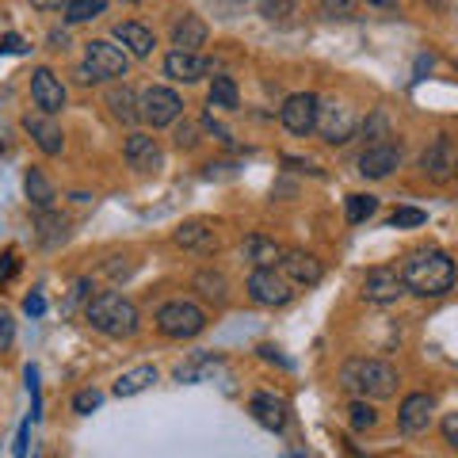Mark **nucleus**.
<instances>
[{
    "mask_svg": "<svg viewBox=\"0 0 458 458\" xmlns=\"http://www.w3.org/2000/svg\"><path fill=\"white\" fill-rule=\"evenodd\" d=\"M401 279H405V291L417 298H443L454 291L458 283V264L451 252L443 249H417L405 256L401 264Z\"/></svg>",
    "mask_w": 458,
    "mask_h": 458,
    "instance_id": "1",
    "label": "nucleus"
},
{
    "mask_svg": "<svg viewBox=\"0 0 458 458\" xmlns=\"http://www.w3.org/2000/svg\"><path fill=\"white\" fill-rule=\"evenodd\" d=\"M84 318H89V325L96 328V333H104L111 340H131L138 328H141L138 306L126 294H119V291H104V294L89 298V306H84Z\"/></svg>",
    "mask_w": 458,
    "mask_h": 458,
    "instance_id": "2",
    "label": "nucleus"
},
{
    "mask_svg": "<svg viewBox=\"0 0 458 458\" xmlns=\"http://www.w3.org/2000/svg\"><path fill=\"white\" fill-rule=\"evenodd\" d=\"M340 386L363 401H386L397 394V370L386 360H348L340 370Z\"/></svg>",
    "mask_w": 458,
    "mask_h": 458,
    "instance_id": "3",
    "label": "nucleus"
},
{
    "mask_svg": "<svg viewBox=\"0 0 458 458\" xmlns=\"http://www.w3.org/2000/svg\"><path fill=\"white\" fill-rule=\"evenodd\" d=\"M157 333L168 336V340H191L207 328V310L191 302V298H172L157 310Z\"/></svg>",
    "mask_w": 458,
    "mask_h": 458,
    "instance_id": "4",
    "label": "nucleus"
},
{
    "mask_svg": "<svg viewBox=\"0 0 458 458\" xmlns=\"http://www.w3.org/2000/svg\"><path fill=\"white\" fill-rule=\"evenodd\" d=\"M126 69H131V54L123 47H114L107 38H92L89 47H84V65H81V81H119L126 77Z\"/></svg>",
    "mask_w": 458,
    "mask_h": 458,
    "instance_id": "5",
    "label": "nucleus"
},
{
    "mask_svg": "<svg viewBox=\"0 0 458 458\" xmlns=\"http://www.w3.org/2000/svg\"><path fill=\"white\" fill-rule=\"evenodd\" d=\"M245 291H249V298L256 306L279 310V306H286L294 298V283L286 279L279 267H256L249 276V283H245Z\"/></svg>",
    "mask_w": 458,
    "mask_h": 458,
    "instance_id": "6",
    "label": "nucleus"
},
{
    "mask_svg": "<svg viewBox=\"0 0 458 458\" xmlns=\"http://www.w3.org/2000/svg\"><path fill=\"white\" fill-rule=\"evenodd\" d=\"M318 119H321V99L313 92H294L283 99L279 107V123L291 131L294 138H310L318 131Z\"/></svg>",
    "mask_w": 458,
    "mask_h": 458,
    "instance_id": "7",
    "label": "nucleus"
},
{
    "mask_svg": "<svg viewBox=\"0 0 458 458\" xmlns=\"http://www.w3.org/2000/svg\"><path fill=\"white\" fill-rule=\"evenodd\" d=\"M138 111H141V123L161 131V126H172L183 114V99L172 89H165V84H153V89L138 96Z\"/></svg>",
    "mask_w": 458,
    "mask_h": 458,
    "instance_id": "8",
    "label": "nucleus"
},
{
    "mask_svg": "<svg viewBox=\"0 0 458 458\" xmlns=\"http://www.w3.org/2000/svg\"><path fill=\"white\" fill-rule=\"evenodd\" d=\"M401 294H405L401 267H370L363 276V302H370V306H394Z\"/></svg>",
    "mask_w": 458,
    "mask_h": 458,
    "instance_id": "9",
    "label": "nucleus"
},
{
    "mask_svg": "<svg viewBox=\"0 0 458 458\" xmlns=\"http://www.w3.org/2000/svg\"><path fill=\"white\" fill-rule=\"evenodd\" d=\"M420 172L432 183H447L454 172H458V149H454V141L447 134H439L432 146L420 153Z\"/></svg>",
    "mask_w": 458,
    "mask_h": 458,
    "instance_id": "10",
    "label": "nucleus"
},
{
    "mask_svg": "<svg viewBox=\"0 0 458 458\" xmlns=\"http://www.w3.org/2000/svg\"><path fill=\"white\" fill-rule=\"evenodd\" d=\"M436 420V397L432 394H409L397 409V428L405 436H424Z\"/></svg>",
    "mask_w": 458,
    "mask_h": 458,
    "instance_id": "11",
    "label": "nucleus"
},
{
    "mask_svg": "<svg viewBox=\"0 0 458 458\" xmlns=\"http://www.w3.org/2000/svg\"><path fill=\"white\" fill-rule=\"evenodd\" d=\"M31 99H35V107H38V111L57 114V111H65L69 92H65V84H62V77H57L54 69L38 65L35 73H31Z\"/></svg>",
    "mask_w": 458,
    "mask_h": 458,
    "instance_id": "12",
    "label": "nucleus"
},
{
    "mask_svg": "<svg viewBox=\"0 0 458 458\" xmlns=\"http://www.w3.org/2000/svg\"><path fill=\"white\" fill-rule=\"evenodd\" d=\"M394 168H401V146L394 141H370L360 153V172L367 180H386L394 176Z\"/></svg>",
    "mask_w": 458,
    "mask_h": 458,
    "instance_id": "13",
    "label": "nucleus"
},
{
    "mask_svg": "<svg viewBox=\"0 0 458 458\" xmlns=\"http://www.w3.org/2000/svg\"><path fill=\"white\" fill-rule=\"evenodd\" d=\"M210 57L203 54H188V50H172L165 57V77L176 84H199L203 77H210Z\"/></svg>",
    "mask_w": 458,
    "mask_h": 458,
    "instance_id": "14",
    "label": "nucleus"
},
{
    "mask_svg": "<svg viewBox=\"0 0 458 458\" xmlns=\"http://www.w3.org/2000/svg\"><path fill=\"white\" fill-rule=\"evenodd\" d=\"M23 131L35 138V146L47 153V157H57L65 149V134H62V126H57L54 114L47 111H35V114H23Z\"/></svg>",
    "mask_w": 458,
    "mask_h": 458,
    "instance_id": "15",
    "label": "nucleus"
},
{
    "mask_svg": "<svg viewBox=\"0 0 458 458\" xmlns=\"http://www.w3.org/2000/svg\"><path fill=\"white\" fill-rule=\"evenodd\" d=\"M279 271H283V276L291 279L294 286H318V283L325 279V267H321L318 256L298 252V249H286V252H283Z\"/></svg>",
    "mask_w": 458,
    "mask_h": 458,
    "instance_id": "16",
    "label": "nucleus"
},
{
    "mask_svg": "<svg viewBox=\"0 0 458 458\" xmlns=\"http://www.w3.org/2000/svg\"><path fill=\"white\" fill-rule=\"evenodd\" d=\"M249 412H252L256 424L267 428V432H283L286 428V401L279 394H267V390L252 394L249 397Z\"/></svg>",
    "mask_w": 458,
    "mask_h": 458,
    "instance_id": "17",
    "label": "nucleus"
},
{
    "mask_svg": "<svg viewBox=\"0 0 458 458\" xmlns=\"http://www.w3.org/2000/svg\"><path fill=\"white\" fill-rule=\"evenodd\" d=\"M114 42L131 54V57H149L153 47H157V35L149 31L146 23H138V20H123V23H114Z\"/></svg>",
    "mask_w": 458,
    "mask_h": 458,
    "instance_id": "18",
    "label": "nucleus"
},
{
    "mask_svg": "<svg viewBox=\"0 0 458 458\" xmlns=\"http://www.w3.org/2000/svg\"><path fill=\"white\" fill-rule=\"evenodd\" d=\"M318 126H321V134H325L328 146H344V141L355 134V111L352 107H336V104L321 107Z\"/></svg>",
    "mask_w": 458,
    "mask_h": 458,
    "instance_id": "19",
    "label": "nucleus"
},
{
    "mask_svg": "<svg viewBox=\"0 0 458 458\" xmlns=\"http://www.w3.org/2000/svg\"><path fill=\"white\" fill-rule=\"evenodd\" d=\"M126 165H131L134 172H157L161 168V146H157V138H149V134H131L126 138Z\"/></svg>",
    "mask_w": 458,
    "mask_h": 458,
    "instance_id": "20",
    "label": "nucleus"
},
{
    "mask_svg": "<svg viewBox=\"0 0 458 458\" xmlns=\"http://www.w3.org/2000/svg\"><path fill=\"white\" fill-rule=\"evenodd\" d=\"M207 38H210V27L195 16V12H188L176 27H172V47L176 50H188V54H199L207 47Z\"/></svg>",
    "mask_w": 458,
    "mask_h": 458,
    "instance_id": "21",
    "label": "nucleus"
},
{
    "mask_svg": "<svg viewBox=\"0 0 458 458\" xmlns=\"http://www.w3.org/2000/svg\"><path fill=\"white\" fill-rule=\"evenodd\" d=\"M172 241H176L180 249H188V252H214V249H218V233H214V225H207V222H183V225H176Z\"/></svg>",
    "mask_w": 458,
    "mask_h": 458,
    "instance_id": "22",
    "label": "nucleus"
},
{
    "mask_svg": "<svg viewBox=\"0 0 458 458\" xmlns=\"http://www.w3.org/2000/svg\"><path fill=\"white\" fill-rule=\"evenodd\" d=\"M35 237H38L42 249L62 245V241L69 237V218H65V214H57V210H38V218H35Z\"/></svg>",
    "mask_w": 458,
    "mask_h": 458,
    "instance_id": "23",
    "label": "nucleus"
},
{
    "mask_svg": "<svg viewBox=\"0 0 458 458\" xmlns=\"http://www.w3.org/2000/svg\"><path fill=\"white\" fill-rule=\"evenodd\" d=\"M157 378H161V375H157L153 363H141V367L123 370V375L114 378V397H134V394H141V390H149Z\"/></svg>",
    "mask_w": 458,
    "mask_h": 458,
    "instance_id": "24",
    "label": "nucleus"
},
{
    "mask_svg": "<svg viewBox=\"0 0 458 458\" xmlns=\"http://www.w3.org/2000/svg\"><path fill=\"white\" fill-rule=\"evenodd\" d=\"M241 252H245L256 267H276V264L283 260V249H279L271 237H264V233L245 237V245H241Z\"/></svg>",
    "mask_w": 458,
    "mask_h": 458,
    "instance_id": "25",
    "label": "nucleus"
},
{
    "mask_svg": "<svg viewBox=\"0 0 458 458\" xmlns=\"http://www.w3.org/2000/svg\"><path fill=\"white\" fill-rule=\"evenodd\" d=\"M23 188H27V203H31L35 210H54L57 191H54V183L47 180V172H42V168H31V172H27Z\"/></svg>",
    "mask_w": 458,
    "mask_h": 458,
    "instance_id": "26",
    "label": "nucleus"
},
{
    "mask_svg": "<svg viewBox=\"0 0 458 458\" xmlns=\"http://www.w3.org/2000/svg\"><path fill=\"white\" fill-rule=\"evenodd\" d=\"M107 107H111V114H114V119H119L123 126H134V123L141 119L138 96H134V89H126V84H119V89L107 92Z\"/></svg>",
    "mask_w": 458,
    "mask_h": 458,
    "instance_id": "27",
    "label": "nucleus"
},
{
    "mask_svg": "<svg viewBox=\"0 0 458 458\" xmlns=\"http://www.w3.org/2000/svg\"><path fill=\"white\" fill-rule=\"evenodd\" d=\"M207 104L210 107H222V111H237L241 107V96H237V81L233 77H214L210 81V92H207Z\"/></svg>",
    "mask_w": 458,
    "mask_h": 458,
    "instance_id": "28",
    "label": "nucleus"
},
{
    "mask_svg": "<svg viewBox=\"0 0 458 458\" xmlns=\"http://www.w3.org/2000/svg\"><path fill=\"white\" fill-rule=\"evenodd\" d=\"M214 367H222L218 355H207V352H195L188 363L176 367V382H203Z\"/></svg>",
    "mask_w": 458,
    "mask_h": 458,
    "instance_id": "29",
    "label": "nucleus"
},
{
    "mask_svg": "<svg viewBox=\"0 0 458 458\" xmlns=\"http://www.w3.org/2000/svg\"><path fill=\"white\" fill-rule=\"evenodd\" d=\"M195 291L203 294L207 302L222 306L225 298H229V279L222 276V271H199V276H195Z\"/></svg>",
    "mask_w": 458,
    "mask_h": 458,
    "instance_id": "30",
    "label": "nucleus"
},
{
    "mask_svg": "<svg viewBox=\"0 0 458 458\" xmlns=\"http://www.w3.org/2000/svg\"><path fill=\"white\" fill-rule=\"evenodd\" d=\"M104 8H107V0H69L65 4V23H89L96 16H104Z\"/></svg>",
    "mask_w": 458,
    "mask_h": 458,
    "instance_id": "31",
    "label": "nucleus"
},
{
    "mask_svg": "<svg viewBox=\"0 0 458 458\" xmlns=\"http://www.w3.org/2000/svg\"><path fill=\"white\" fill-rule=\"evenodd\" d=\"M348 222L352 225H363V222H370L378 214V199L375 195H348Z\"/></svg>",
    "mask_w": 458,
    "mask_h": 458,
    "instance_id": "32",
    "label": "nucleus"
},
{
    "mask_svg": "<svg viewBox=\"0 0 458 458\" xmlns=\"http://www.w3.org/2000/svg\"><path fill=\"white\" fill-rule=\"evenodd\" d=\"M348 424H352V432H370V428L378 424V412L370 409L363 397H355L352 409H348Z\"/></svg>",
    "mask_w": 458,
    "mask_h": 458,
    "instance_id": "33",
    "label": "nucleus"
},
{
    "mask_svg": "<svg viewBox=\"0 0 458 458\" xmlns=\"http://www.w3.org/2000/svg\"><path fill=\"white\" fill-rule=\"evenodd\" d=\"M321 16L325 20H352L355 8H360V0H318Z\"/></svg>",
    "mask_w": 458,
    "mask_h": 458,
    "instance_id": "34",
    "label": "nucleus"
},
{
    "mask_svg": "<svg viewBox=\"0 0 458 458\" xmlns=\"http://www.w3.org/2000/svg\"><path fill=\"white\" fill-rule=\"evenodd\" d=\"M424 222H428V214L417 210V207H397V210L390 214V225H394V229H417V225H424Z\"/></svg>",
    "mask_w": 458,
    "mask_h": 458,
    "instance_id": "35",
    "label": "nucleus"
},
{
    "mask_svg": "<svg viewBox=\"0 0 458 458\" xmlns=\"http://www.w3.org/2000/svg\"><path fill=\"white\" fill-rule=\"evenodd\" d=\"M260 12L271 23H286L294 16V0H260Z\"/></svg>",
    "mask_w": 458,
    "mask_h": 458,
    "instance_id": "36",
    "label": "nucleus"
},
{
    "mask_svg": "<svg viewBox=\"0 0 458 458\" xmlns=\"http://www.w3.org/2000/svg\"><path fill=\"white\" fill-rule=\"evenodd\" d=\"M99 401H104V394H99V390H81V394L73 397V412H81V417H89L92 409H99Z\"/></svg>",
    "mask_w": 458,
    "mask_h": 458,
    "instance_id": "37",
    "label": "nucleus"
},
{
    "mask_svg": "<svg viewBox=\"0 0 458 458\" xmlns=\"http://www.w3.org/2000/svg\"><path fill=\"white\" fill-rule=\"evenodd\" d=\"M12 340H16V321H12L8 310H0V355L12 348Z\"/></svg>",
    "mask_w": 458,
    "mask_h": 458,
    "instance_id": "38",
    "label": "nucleus"
},
{
    "mask_svg": "<svg viewBox=\"0 0 458 458\" xmlns=\"http://www.w3.org/2000/svg\"><path fill=\"white\" fill-rule=\"evenodd\" d=\"M195 146H199V126L195 123L176 126V149H195Z\"/></svg>",
    "mask_w": 458,
    "mask_h": 458,
    "instance_id": "39",
    "label": "nucleus"
},
{
    "mask_svg": "<svg viewBox=\"0 0 458 458\" xmlns=\"http://www.w3.org/2000/svg\"><path fill=\"white\" fill-rule=\"evenodd\" d=\"M439 428H443V439H447V447L458 451V412H447Z\"/></svg>",
    "mask_w": 458,
    "mask_h": 458,
    "instance_id": "40",
    "label": "nucleus"
},
{
    "mask_svg": "<svg viewBox=\"0 0 458 458\" xmlns=\"http://www.w3.org/2000/svg\"><path fill=\"white\" fill-rule=\"evenodd\" d=\"M20 271V256L16 252H0V283H8Z\"/></svg>",
    "mask_w": 458,
    "mask_h": 458,
    "instance_id": "41",
    "label": "nucleus"
},
{
    "mask_svg": "<svg viewBox=\"0 0 458 458\" xmlns=\"http://www.w3.org/2000/svg\"><path fill=\"white\" fill-rule=\"evenodd\" d=\"M0 50H4V54H23L27 42L20 35H4V38H0Z\"/></svg>",
    "mask_w": 458,
    "mask_h": 458,
    "instance_id": "42",
    "label": "nucleus"
},
{
    "mask_svg": "<svg viewBox=\"0 0 458 458\" xmlns=\"http://www.w3.org/2000/svg\"><path fill=\"white\" fill-rule=\"evenodd\" d=\"M27 439H31V420L20 424V436H16V458H27Z\"/></svg>",
    "mask_w": 458,
    "mask_h": 458,
    "instance_id": "43",
    "label": "nucleus"
},
{
    "mask_svg": "<svg viewBox=\"0 0 458 458\" xmlns=\"http://www.w3.org/2000/svg\"><path fill=\"white\" fill-rule=\"evenodd\" d=\"M23 310H27V313H31V318H38V313H42V310H47V302H42V294L35 291V294H27V302H23Z\"/></svg>",
    "mask_w": 458,
    "mask_h": 458,
    "instance_id": "44",
    "label": "nucleus"
},
{
    "mask_svg": "<svg viewBox=\"0 0 458 458\" xmlns=\"http://www.w3.org/2000/svg\"><path fill=\"white\" fill-rule=\"evenodd\" d=\"M203 126H207V131H210L214 138H218V141H229V131H225L222 123H214V114H207V119H203Z\"/></svg>",
    "mask_w": 458,
    "mask_h": 458,
    "instance_id": "45",
    "label": "nucleus"
},
{
    "mask_svg": "<svg viewBox=\"0 0 458 458\" xmlns=\"http://www.w3.org/2000/svg\"><path fill=\"white\" fill-rule=\"evenodd\" d=\"M62 4H69V0H31V8H38V12H57Z\"/></svg>",
    "mask_w": 458,
    "mask_h": 458,
    "instance_id": "46",
    "label": "nucleus"
},
{
    "mask_svg": "<svg viewBox=\"0 0 458 458\" xmlns=\"http://www.w3.org/2000/svg\"><path fill=\"white\" fill-rule=\"evenodd\" d=\"M367 4H375V8H394L397 0H367Z\"/></svg>",
    "mask_w": 458,
    "mask_h": 458,
    "instance_id": "47",
    "label": "nucleus"
},
{
    "mask_svg": "<svg viewBox=\"0 0 458 458\" xmlns=\"http://www.w3.org/2000/svg\"><path fill=\"white\" fill-rule=\"evenodd\" d=\"M126 4H141V0H126Z\"/></svg>",
    "mask_w": 458,
    "mask_h": 458,
    "instance_id": "48",
    "label": "nucleus"
},
{
    "mask_svg": "<svg viewBox=\"0 0 458 458\" xmlns=\"http://www.w3.org/2000/svg\"><path fill=\"white\" fill-rule=\"evenodd\" d=\"M432 4H443V0H432Z\"/></svg>",
    "mask_w": 458,
    "mask_h": 458,
    "instance_id": "49",
    "label": "nucleus"
}]
</instances>
